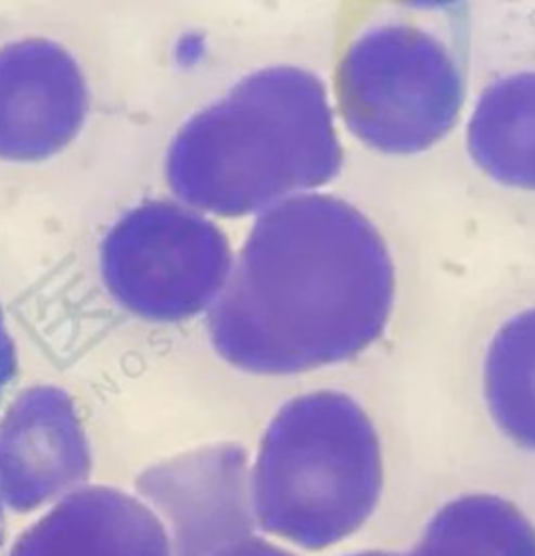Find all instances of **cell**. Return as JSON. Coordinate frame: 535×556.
<instances>
[{
	"mask_svg": "<svg viewBox=\"0 0 535 556\" xmlns=\"http://www.w3.org/2000/svg\"><path fill=\"white\" fill-rule=\"evenodd\" d=\"M394 304V262L374 224L339 197L308 193L255 220L207 329L239 370L297 375L360 356Z\"/></svg>",
	"mask_w": 535,
	"mask_h": 556,
	"instance_id": "obj_1",
	"label": "cell"
},
{
	"mask_svg": "<svg viewBox=\"0 0 535 556\" xmlns=\"http://www.w3.org/2000/svg\"><path fill=\"white\" fill-rule=\"evenodd\" d=\"M341 164L324 84L279 65L245 76L193 115L169 144L166 176L184 205L239 218L329 185Z\"/></svg>",
	"mask_w": 535,
	"mask_h": 556,
	"instance_id": "obj_2",
	"label": "cell"
},
{
	"mask_svg": "<svg viewBox=\"0 0 535 556\" xmlns=\"http://www.w3.org/2000/svg\"><path fill=\"white\" fill-rule=\"evenodd\" d=\"M383 490L379 431L341 391L286 402L270 420L252 469L257 526L314 553L365 528Z\"/></svg>",
	"mask_w": 535,
	"mask_h": 556,
	"instance_id": "obj_3",
	"label": "cell"
},
{
	"mask_svg": "<svg viewBox=\"0 0 535 556\" xmlns=\"http://www.w3.org/2000/svg\"><path fill=\"white\" fill-rule=\"evenodd\" d=\"M339 110L356 139L385 155H419L454 130L464 84L450 49L408 22L358 34L339 63Z\"/></svg>",
	"mask_w": 535,
	"mask_h": 556,
	"instance_id": "obj_4",
	"label": "cell"
},
{
	"mask_svg": "<svg viewBox=\"0 0 535 556\" xmlns=\"http://www.w3.org/2000/svg\"><path fill=\"white\" fill-rule=\"evenodd\" d=\"M232 266L225 232L174 201L130 210L101 245V275L113 300L153 323H180L212 309Z\"/></svg>",
	"mask_w": 535,
	"mask_h": 556,
	"instance_id": "obj_5",
	"label": "cell"
},
{
	"mask_svg": "<svg viewBox=\"0 0 535 556\" xmlns=\"http://www.w3.org/2000/svg\"><path fill=\"white\" fill-rule=\"evenodd\" d=\"M137 494L166 526L171 556H216L255 535L243 445H203L162 460L139 475Z\"/></svg>",
	"mask_w": 535,
	"mask_h": 556,
	"instance_id": "obj_6",
	"label": "cell"
},
{
	"mask_svg": "<svg viewBox=\"0 0 535 556\" xmlns=\"http://www.w3.org/2000/svg\"><path fill=\"white\" fill-rule=\"evenodd\" d=\"M92 452L74 400L53 386L22 391L0 418V506L31 513L86 483Z\"/></svg>",
	"mask_w": 535,
	"mask_h": 556,
	"instance_id": "obj_7",
	"label": "cell"
},
{
	"mask_svg": "<svg viewBox=\"0 0 535 556\" xmlns=\"http://www.w3.org/2000/svg\"><path fill=\"white\" fill-rule=\"evenodd\" d=\"M88 88L61 45L28 38L0 49V160L42 162L85 126Z\"/></svg>",
	"mask_w": 535,
	"mask_h": 556,
	"instance_id": "obj_8",
	"label": "cell"
},
{
	"mask_svg": "<svg viewBox=\"0 0 535 556\" xmlns=\"http://www.w3.org/2000/svg\"><path fill=\"white\" fill-rule=\"evenodd\" d=\"M9 556H171L162 519L137 496L90 485L56 502Z\"/></svg>",
	"mask_w": 535,
	"mask_h": 556,
	"instance_id": "obj_9",
	"label": "cell"
},
{
	"mask_svg": "<svg viewBox=\"0 0 535 556\" xmlns=\"http://www.w3.org/2000/svg\"><path fill=\"white\" fill-rule=\"evenodd\" d=\"M467 151L494 182L535 191V72L508 74L481 92L467 126Z\"/></svg>",
	"mask_w": 535,
	"mask_h": 556,
	"instance_id": "obj_10",
	"label": "cell"
},
{
	"mask_svg": "<svg viewBox=\"0 0 535 556\" xmlns=\"http://www.w3.org/2000/svg\"><path fill=\"white\" fill-rule=\"evenodd\" d=\"M397 556H535V526L496 494H462L442 504L419 542Z\"/></svg>",
	"mask_w": 535,
	"mask_h": 556,
	"instance_id": "obj_11",
	"label": "cell"
},
{
	"mask_svg": "<svg viewBox=\"0 0 535 556\" xmlns=\"http://www.w3.org/2000/svg\"><path fill=\"white\" fill-rule=\"evenodd\" d=\"M483 395L496 429L510 444L535 454V307L510 316L492 337Z\"/></svg>",
	"mask_w": 535,
	"mask_h": 556,
	"instance_id": "obj_12",
	"label": "cell"
},
{
	"mask_svg": "<svg viewBox=\"0 0 535 556\" xmlns=\"http://www.w3.org/2000/svg\"><path fill=\"white\" fill-rule=\"evenodd\" d=\"M15 368H17V354H15V345L9 333L4 314L0 309V397L7 390V386L11 383V379L15 377Z\"/></svg>",
	"mask_w": 535,
	"mask_h": 556,
	"instance_id": "obj_13",
	"label": "cell"
},
{
	"mask_svg": "<svg viewBox=\"0 0 535 556\" xmlns=\"http://www.w3.org/2000/svg\"><path fill=\"white\" fill-rule=\"evenodd\" d=\"M216 556H295L289 551H284L281 546L272 544V542H266L257 535H252L247 540H241L237 542L234 546L226 548L222 553H218Z\"/></svg>",
	"mask_w": 535,
	"mask_h": 556,
	"instance_id": "obj_14",
	"label": "cell"
},
{
	"mask_svg": "<svg viewBox=\"0 0 535 556\" xmlns=\"http://www.w3.org/2000/svg\"><path fill=\"white\" fill-rule=\"evenodd\" d=\"M347 556H397L394 551H362V553H354Z\"/></svg>",
	"mask_w": 535,
	"mask_h": 556,
	"instance_id": "obj_15",
	"label": "cell"
},
{
	"mask_svg": "<svg viewBox=\"0 0 535 556\" xmlns=\"http://www.w3.org/2000/svg\"><path fill=\"white\" fill-rule=\"evenodd\" d=\"M0 538H2V506H0Z\"/></svg>",
	"mask_w": 535,
	"mask_h": 556,
	"instance_id": "obj_16",
	"label": "cell"
}]
</instances>
